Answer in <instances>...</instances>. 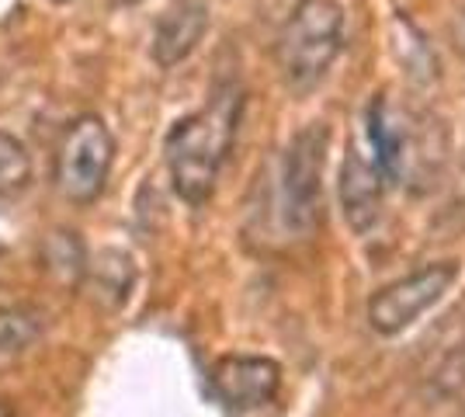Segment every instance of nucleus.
<instances>
[{
    "label": "nucleus",
    "mask_w": 465,
    "mask_h": 417,
    "mask_svg": "<svg viewBox=\"0 0 465 417\" xmlns=\"http://www.w3.org/2000/svg\"><path fill=\"white\" fill-rule=\"evenodd\" d=\"M240 108H243L240 87L223 84L202 112L174 122V129L163 139L171 184L188 205H205L213 199L219 171L236 139Z\"/></svg>",
    "instance_id": "1"
},
{
    "label": "nucleus",
    "mask_w": 465,
    "mask_h": 417,
    "mask_svg": "<svg viewBox=\"0 0 465 417\" xmlns=\"http://www.w3.org/2000/svg\"><path fill=\"white\" fill-rule=\"evenodd\" d=\"M344 49V7L337 0H299L274 45L278 70L289 87L310 91L330 74Z\"/></svg>",
    "instance_id": "2"
},
{
    "label": "nucleus",
    "mask_w": 465,
    "mask_h": 417,
    "mask_svg": "<svg viewBox=\"0 0 465 417\" xmlns=\"http://www.w3.org/2000/svg\"><path fill=\"white\" fill-rule=\"evenodd\" d=\"M330 129L323 122L302 125L285 143L278 160V223L295 240H306L323 213V167H327Z\"/></svg>",
    "instance_id": "3"
},
{
    "label": "nucleus",
    "mask_w": 465,
    "mask_h": 417,
    "mask_svg": "<svg viewBox=\"0 0 465 417\" xmlns=\"http://www.w3.org/2000/svg\"><path fill=\"white\" fill-rule=\"evenodd\" d=\"M365 125H369L371 160L379 164L386 181L407 188L427 184V178L434 174V143L424 122L403 108H392L379 94L365 108Z\"/></svg>",
    "instance_id": "4"
},
{
    "label": "nucleus",
    "mask_w": 465,
    "mask_h": 417,
    "mask_svg": "<svg viewBox=\"0 0 465 417\" xmlns=\"http://www.w3.org/2000/svg\"><path fill=\"white\" fill-rule=\"evenodd\" d=\"M115 139L97 115H80L66 125L56 154V188L74 205H91L108 184Z\"/></svg>",
    "instance_id": "5"
},
{
    "label": "nucleus",
    "mask_w": 465,
    "mask_h": 417,
    "mask_svg": "<svg viewBox=\"0 0 465 417\" xmlns=\"http://www.w3.org/2000/svg\"><path fill=\"white\" fill-rule=\"evenodd\" d=\"M455 282H459V264L455 261H438V264H424V268L382 285L369 299L371 331L382 334V338L403 334L407 327H413L424 317L430 306H438L445 299V293Z\"/></svg>",
    "instance_id": "6"
},
{
    "label": "nucleus",
    "mask_w": 465,
    "mask_h": 417,
    "mask_svg": "<svg viewBox=\"0 0 465 417\" xmlns=\"http://www.w3.org/2000/svg\"><path fill=\"white\" fill-rule=\"evenodd\" d=\"M213 386L230 411H257L282 390V365L264 355H226L215 362Z\"/></svg>",
    "instance_id": "7"
},
{
    "label": "nucleus",
    "mask_w": 465,
    "mask_h": 417,
    "mask_svg": "<svg viewBox=\"0 0 465 417\" xmlns=\"http://www.w3.org/2000/svg\"><path fill=\"white\" fill-rule=\"evenodd\" d=\"M337 195H341V213H344L351 230L371 233L382 223V209H386V174L379 171L375 160H369L351 146L344 154V164H341Z\"/></svg>",
    "instance_id": "8"
},
{
    "label": "nucleus",
    "mask_w": 465,
    "mask_h": 417,
    "mask_svg": "<svg viewBox=\"0 0 465 417\" xmlns=\"http://www.w3.org/2000/svg\"><path fill=\"white\" fill-rule=\"evenodd\" d=\"M209 0H177L174 7L156 21L153 32V60L171 70L184 63L198 49V42L209 32Z\"/></svg>",
    "instance_id": "9"
},
{
    "label": "nucleus",
    "mask_w": 465,
    "mask_h": 417,
    "mask_svg": "<svg viewBox=\"0 0 465 417\" xmlns=\"http://www.w3.org/2000/svg\"><path fill=\"white\" fill-rule=\"evenodd\" d=\"M45 320L32 306H0V372L39 344Z\"/></svg>",
    "instance_id": "10"
},
{
    "label": "nucleus",
    "mask_w": 465,
    "mask_h": 417,
    "mask_svg": "<svg viewBox=\"0 0 465 417\" xmlns=\"http://www.w3.org/2000/svg\"><path fill=\"white\" fill-rule=\"evenodd\" d=\"M32 181V160L11 133H0V195L21 192Z\"/></svg>",
    "instance_id": "11"
},
{
    "label": "nucleus",
    "mask_w": 465,
    "mask_h": 417,
    "mask_svg": "<svg viewBox=\"0 0 465 417\" xmlns=\"http://www.w3.org/2000/svg\"><path fill=\"white\" fill-rule=\"evenodd\" d=\"M451 42H455V49L465 56V7L455 15V25H451Z\"/></svg>",
    "instance_id": "12"
},
{
    "label": "nucleus",
    "mask_w": 465,
    "mask_h": 417,
    "mask_svg": "<svg viewBox=\"0 0 465 417\" xmlns=\"http://www.w3.org/2000/svg\"><path fill=\"white\" fill-rule=\"evenodd\" d=\"M0 417H15L11 414V403H7V400H0Z\"/></svg>",
    "instance_id": "13"
},
{
    "label": "nucleus",
    "mask_w": 465,
    "mask_h": 417,
    "mask_svg": "<svg viewBox=\"0 0 465 417\" xmlns=\"http://www.w3.org/2000/svg\"><path fill=\"white\" fill-rule=\"evenodd\" d=\"M112 4H118V7H136V4H143V0H112Z\"/></svg>",
    "instance_id": "14"
},
{
    "label": "nucleus",
    "mask_w": 465,
    "mask_h": 417,
    "mask_svg": "<svg viewBox=\"0 0 465 417\" xmlns=\"http://www.w3.org/2000/svg\"><path fill=\"white\" fill-rule=\"evenodd\" d=\"M462 344H465V334H462Z\"/></svg>",
    "instance_id": "15"
},
{
    "label": "nucleus",
    "mask_w": 465,
    "mask_h": 417,
    "mask_svg": "<svg viewBox=\"0 0 465 417\" xmlns=\"http://www.w3.org/2000/svg\"><path fill=\"white\" fill-rule=\"evenodd\" d=\"M56 4H63V0H56Z\"/></svg>",
    "instance_id": "16"
}]
</instances>
